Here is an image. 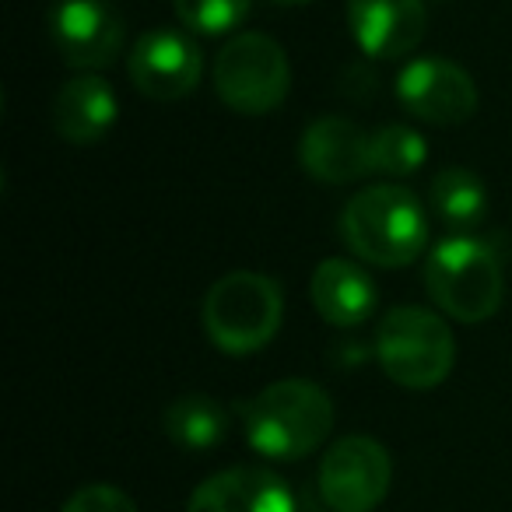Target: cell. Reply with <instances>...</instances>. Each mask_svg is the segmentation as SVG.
Returning <instances> with one entry per match:
<instances>
[{
	"instance_id": "cell-1",
	"label": "cell",
	"mask_w": 512,
	"mask_h": 512,
	"mask_svg": "<svg viewBox=\"0 0 512 512\" xmlns=\"http://www.w3.org/2000/svg\"><path fill=\"white\" fill-rule=\"evenodd\" d=\"M334 432V400L309 379H281L246 404V442L267 460H302Z\"/></svg>"
},
{
	"instance_id": "cell-2",
	"label": "cell",
	"mask_w": 512,
	"mask_h": 512,
	"mask_svg": "<svg viewBox=\"0 0 512 512\" xmlns=\"http://www.w3.org/2000/svg\"><path fill=\"white\" fill-rule=\"evenodd\" d=\"M341 239L365 264L407 267L421 256L428 242V221L418 197L407 186L379 183L344 204Z\"/></svg>"
},
{
	"instance_id": "cell-3",
	"label": "cell",
	"mask_w": 512,
	"mask_h": 512,
	"mask_svg": "<svg viewBox=\"0 0 512 512\" xmlns=\"http://www.w3.org/2000/svg\"><path fill=\"white\" fill-rule=\"evenodd\" d=\"M200 320L214 348L225 355H253L278 337L285 320V295L278 281L260 271H232L211 285Z\"/></svg>"
},
{
	"instance_id": "cell-4",
	"label": "cell",
	"mask_w": 512,
	"mask_h": 512,
	"mask_svg": "<svg viewBox=\"0 0 512 512\" xmlns=\"http://www.w3.org/2000/svg\"><path fill=\"white\" fill-rule=\"evenodd\" d=\"M421 278L428 299L460 323L491 320L505 299V274L498 256L470 235H453L428 249Z\"/></svg>"
},
{
	"instance_id": "cell-5",
	"label": "cell",
	"mask_w": 512,
	"mask_h": 512,
	"mask_svg": "<svg viewBox=\"0 0 512 512\" xmlns=\"http://www.w3.org/2000/svg\"><path fill=\"white\" fill-rule=\"evenodd\" d=\"M376 358L386 379L404 390H435L456 362V341L446 320L421 306H397L379 320Z\"/></svg>"
},
{
	"instance_id": "cell-6",
	"label": "cell",
	"mask_w": 512,
	"mask_h": 512,
	"mask_svg": "<svg viewBox=\"0 0 512 512\" xmlns=\"http://www.w3.org/2000/svg\"><path fill=\"white\" fill-rule=\"evenodd\" d=\"M292 64L281 43L264 32H242L228 39L214 57V92L232 113L267 116L288 99Z\"/></svg>"
},
{
	"instance_id": "cell-7",
	"label": "cell",
	"mask_w": 512,
	"mask_h": 512,
	"mask_svg": "<svg viewBox=\"0 0 512 512\" xmlns=\"http://www.w3.org/2000/svg\"><path fill=\"white\" fill-rule=\"evenodd\" d=\"M393 484V460L386 446L372 435H344L327 449L316 474L323 502L334 512L379 509Z\"/></svg>"
},
{
	"instance_id": "cell-8",
	"label": "cell",
	"mask_w": 512,
	"mask_h": 512,
	"mask_svg": "<svg viewBox=\"0 0 512 512\" xmlns=\"http://www.w3.org/2000/svg\"><path fill=\"white\" fill-rule=\"evenodd\" d=\"M46 22L60 60L81 74L113 64L127 39L116 0H53Z\"/></svg>"
},
{
	"instance_id": "cell-9",
	"label": "cell",
	"mask_w": 512,
	"mask_h": 512,
	"mask_svg": "<svg viewBox=\"0 0 512 512\" xmlns=\"http://www.w3.org/2000/svg\"><path fill=\"white\" fill-rule=\"evenodd\" d=\"M397 99L414 120L456 127L477 113V85L460 64L442 57L411 60L397 74Z\"/></svg>"
},
{
	"instance_id": "cell-10",
	"label": "cell",
	"mask_w": 512,
	"mask_h": 512,
	"mask_svg": "<svg viewBox=\"0 0 512 512\" xmlns=\"http://www.w3.org/2000/svg\"><path fill=\"white\" fill-rule=\"evenodd\" d=\"M130 81L151 102H179L200 85L204 57L197 43L176 29H151L134 43L127 60Z\"/></svg>"
},
{
	"instance_id": "cell-11",
	"label": "cell",
	"mask_w": 512,
	"mask_h": 512,
	"mask_svg": "<svg viewBox=\"0 0 512 512\" xmlns=\"http://www.w3.org/2000/svg\"><path fill=\"white\" fill-rule=\"evenodd\" d=\"M299 162L320 183H355L372 172V134L344 116H320L302 134Z\"/></svg>"
},
{
	"instance_id": "cell-12",
	"label": "cell",
	"mask_w": 512,
	"mask_h": 512,
	"mask_svg": "<svg viewBox=\"0 0 512 512\" xmlns=\"http://www.w3.org/2000/svg\"><path fill=\"white\" fill-rule=\"evenodd\" d=\"M348 25L358 50L376 60L407 57L425 36L421 0H348Z\"/></svg>"
},
{
	"instance_id": "cell-13",
	"label": "cell",
	"mask_w": 512,
	"mask_h": 512,
	"mask_svg": "<svg viewBox=\"0 0 512 512\" xmlns=\"http://www.w3.org/2000/svg\"><path fill=\"white\" fill-rule=\"evenodd\" d=\"M186 512H295V495L267 467H232L193 488Z\"/></svg>"
},
{
	"instance_id": "cell-14",
	"label": "cell",
	"mask_w": 512,
	"mask_h": 512,
	"mask_svg": "<svg viewBox=\"0 0 512 512\" xmlns=\"http://www.w3.org/2000/svg\"><path fill=\"white\" fill-rule=\"evenodd\" d=\"M120 120V99L99 74H74L53 99V130L67 144H99Z\"/></svg>"
},
{
	"instance_id": "cell-15",
	"label": "cell",
	"mask_w": 512,
	"mask_h": 512,
	"mask_svg": "<svg viewBox=\"0 0 512 512\" xmlns=\"http://www.w3.org/2000/svg\"><path fill=\"white\" fill-rule=\"evenodd\" d=\"M313 309L330 327H358L379 306V292L372 278L351 260H323L309 278Z\"/></svg>"
},
{
	"instance_id": "cell-16",
	"label": "cell",
	"mask_w": 512,
	"mask_h": 512,
	"mask_svg": "<svg viewBox=\"0 0 512 512\" xmlns=\"http://www.w3.org/2000/svg\"><path fill=\"white\" fill-rule=\"evenodd\" d=\"M165 435L179 449L204 453L228 435V411L207 393H183L165 407Z\"/></svg>"
},
{
	"instance_id": "cell-17",
	"label": "cell",
	"mask_w": 512,
	"mask_h": 512,
	"mask_svg": "<svg viewBox=\"0 0 512 512\" xmlns=\"http://www.w3.org/2000/svg\"><path fill=\"white\" fill-rule=\"evenodd\" d=\"M428 200H432L435 214L446 221L449 228H477L488 214V190H484V179L474 176L470 169L460 165H449L428 186Z\"/></svg>"
},
{
	"instance_id": "cell-18",
	"label": "cell",
	"mask_w": 512,
	"mask_h": 512,
	"mask_svg": "<svg viewBox=\"0 0 512 512\" xmlns=\"http://www.w3.org/2000/svg\"><path fill=\"white\" fill-rule=\"evenodd\" d=\"M428 144L418 130L404 127V123H390V127L372 134V172L386 179L411 176L425 165Z\"/></svg>"
},
{
	"instance_id": "cell-19",
	"label": "cell",
	"mask_w": 512,
	"mask_h": 512,
	"mask_svg": "<svg viewBox=\"0 0 512 512\" xmlns=\"http://www.w3.org/2000/svg\"><path fill=\"white\" fill-rule=\"evenodd\" d=\"M253 0H172L179 22L200 36H228L249 15Z\"/></svg>"
},
{
	"instance_id": "cell-20",
	"label": "cell",
	"mask_w": 512,
	"mask_h": 512,
	"mask_svg": "<svg viewBox=\"0 0 512 512\" xmlns=\"http://www.w3.org/2000/svg\"><path fill=\"white\" fill-rule=\"evenodd\" d=\"M60 512H137L134 498L116 484H85L78 488Z\"/></svg>"
},
{
	"instance_id": "cell-21",
	"label": "cell",
	"mask_w": 512,
	"mask_h": 512,
	"mask_svg": "<svg viewBox=\"0 0 512 512\" xmlns=\"http://www.w3.org/2000/svg\"><path fill=\"white\" fill-rule=\"evenodd\" d=\"M278 4H309V0H278Z\"/></svg>"
}]
</instances>
